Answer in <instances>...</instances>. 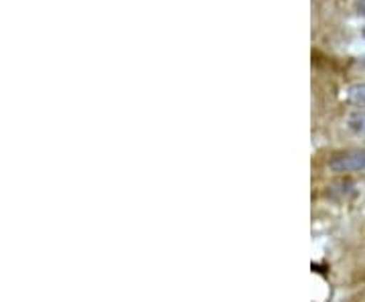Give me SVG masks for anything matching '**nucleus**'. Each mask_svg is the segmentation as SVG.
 Wrapping results in <instances>:
<instances>
[{"mask_svg": "<svg viewBox=\"0 0 365 302\" xmlns=\"http://www.w3.org/2000/svg\"><path fill=\"white\" fill-rule=\"evenodd\" d=\"M345 126L351 134L365 138V108H357V110L349 112L345 118Z\"/></svg>", "mask_w": 365, "mask_h": 302, "instance_id": "obj_3", "label": "nucleus"}, {"mask_svg": "<svg viewBox=\"0 0 365 302\" xmlns=\"http://www.w3.org/2000/svg\"><path fill=\"white\" fill-rule=\"evenodd\" d=\"M361 35H364V39H365V26H364V28H361Z\"/></svg>", "mask_w": 365, "mask_h": 302, "instance_id": "obj_6", "label": "nucleus"}, {"mask_svg": "<svg viewBox=\"0 0 365 302\" xmlns=\"http://www.w3.org/2000/svg\"><path fill=\"white\" fill-rule=\"evenodd\" d=\"M359 69H361V71L365 73V59H361V61H359Z\"/></svg>", "mask_w": 365, "mask_h": 302, "instance_id": "obj_5", "label": "nucleus"}, {"mask_svg": "<svg viewBox=\"0 0 365 302\" xmlns=\"http://www.w3.org/2000/svg\"><path fill=\"white\" fill-rule=\"evenodd\" d=\"M359 14H365V0L359 2Z\"/></svg>", "mask_w": 365, "mask_h": 302, "instance_id": "obj_4", "label": "nucleus"}, {"mask_svg": "<svg viewBox=\"0 0 365 302\" xmlns=\"http://www.w3.org/2000/svg\"><path fill=\"white\" fill-rule=\"evenodd\" d=\"M329 169L333 172H365V150L364 148H351L333 155L329 160Z\"/></svg>", "mask_w": 365, "mask_h": 302, "instance_id": "obj_1", "label": "nucleus"}, {"mask_svg": "<svg viewBox=\"0 0 365 302\" xmlns=\"http://www.w3.org/2000/svg\"><path fill=\"white\" fill-rule=\"evenodd\" d=\"M341 98L349 105L365 108V81H355V83H349L347 88H343Z\"/></svg>", "mask_w": 365, "mask_h": 302, "instance_id": "obj_2", "label": "nucleus"}]
</instances>
